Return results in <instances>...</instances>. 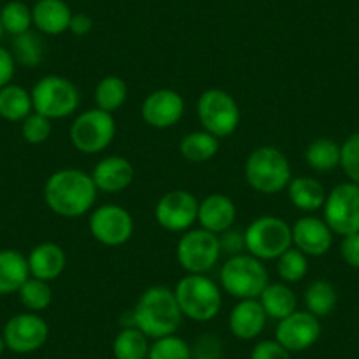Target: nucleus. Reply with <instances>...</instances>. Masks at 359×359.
I'll use <instances>...</instances> for the list:
<instances>
[{"label": "nucleus", "instance_id": "obj_21", "mask_svg": "<svg viewBox=\"0 0 359 359\" xmlns=\"http://www.w3.org/2000/svg\"><path fill=\"white\" fill-rule=\"evenodd\" d=\"M27 261H29L30 277L46 282L57 280L67 268L65 250L53 241H43L36 245L27 255Z\"/></svg>", "mask_w": 359, "mask_h": 359}, {"label": "nucleus", "instance_id": "obj_12", "mask_svg": "<svg viewBox=\"0 0 359 359\" xmlns=\"http://www.w3.org/2000/svg\"><path fill=\"white\" fill-rule=\"evenodd\" d=\"M88 231L104 247H122L133 238L134 219L127 208L109 203L90 212Z\"/></svg>", "mask_w": 359, "mask_h": 359}, {"label": "nucleus", "instance_id": "obj_46", "mask_svg": "<svg viewBox=\"0 0 359 359\" xmlns=\"http://www.w3.org/2000/svg\"><path fill=\"white\" fill-rule=\"evenodd\" d=\"M4 25H2V22H0V39H2V36H4Z\"/></svg>", "mask_w": 359, "mask_h": 359}, {"label": "nucleus", "instance_id": "obj_5", "mask_svg": "<svg viewBox=\"0 0 359 359\" xmlns=\"http://www.w3.org/2000/svg\"><path fill=\"white\" fill-rule=\"evenodd\" d=\"M268 284L269 275L264 261L248 252L231 255L220 269V287L236 299H257Z\"/></svg>", "mask_w": 359, "mask_h": 359}, {"label": "nucleus", "instance_id": "obj_10", "mask_svg": "<svg viewBox=\"0 0 359 359\" xmlns=\"http://www.w3.org/2000/svg\"><path fill=\"white\" fill-rule=\"evenodd\" d=\"M220 254L219 236L203 227L182 233L176 243V261L187 273L206 275L215 268Z\"/></svg>", "mask_w": 359, "mask_h": 359}, {"label": "nucleus", "instance_id": "obj_9", "mask_svg": "<svg viewBox=\"0 0 359 359\" xmlns=\"http://www.w3.org/2000/svg\"><path fill=\"white\" fill-rule=\"evenodd\" d=\"M116 136L115 116L99 108L85 109L71 123L72 147L85 155H95L109 148Z\"/></svg>", "mask_w": 359, "mask_h": 359}, {"label": "nucleus", "instance_id": "obj_14", "mask_svg": "<svg viewBox=\"0 0 359 359\" xmlns=\"http://www.w3.org/2000/svg\"><path fill=\"white\" fill-rule=\"evenodd\" d=\"M2 334L9 351L16 354H30L44 347L50 338V326L39 313L23 312L16 313L6 323Z\"/></svg>", "mask_w": 359, "mask_h": 359}, {"label": "nucleus", "instance_id": "obj_37", "mask_svg": "<svg viewBox=\"0 0 359 359\" xmlns=\"http://www.w3.org/2000/svg\"><path fill=\"white\" fill-rule=\"evenodd\" d=\"M53 133V120L32 111L22 122V136L29 144L46 143Z\"/></svg>", "mask_w": 359, "mask_h": 359}, {"label": "nucleus", "instance_id": "obj_3", "mask_svg": "<svg viewBox=\"0 0 359 359\" xmlns=\"http://www.w3.org/2000/svg\"><path fill=\"white\" fill-rule=\"evenodd\" d=\"M243 175L248 187L266 196L285 191L292 180L289 158L280 148L264 144L248 154L243 165Z\"/></svg>", "mask_w": 359, "mask_h": 359}, {"label": "nucleus", "instance_id": "obj_15", "mask_svg": "<svg viewBox=\"0 0 359 359\" xmlns=\"http://www.w3.org/2000/svg\"><path fill=\"white\" fill-rule=\"evenodd\" d=\"M323 333L319 317L309 310H296L285 319L278 320L275 330V340L284 345L291 354L309 351L317 344Z\"/></svg>", "mask_w": 359, "mask_h": 359}, {"label": "nucleus", "instance_id": "obj_8", "mask_svg": "<svg viewBox=\"0 0 359 359\" xmlns=\"http://www.w3.org/2000/svg\"><path fill=\"white\" fill-rule=\"evenodd\" d=\"M199 123L203 130L213 134L219 140L229 137L236 133L241 120L240 106L236 99L222 88L205 90L196 104Z\"/></svg>", "mask_w": 359, "mask_h": 359}, {"label": "nucleus", "instance_id": "obj_18", "mask_svg": "<svg viewBox=\"0 0 359 359\" xmlns=\"http://www.w3.org/2000/svg\"><path fill=\"white\" fill-rule=\"evenodd\" d=\"M134 175L136 171H134L133 162L122 155H108L101 158L90 172L97 191L106 192V194H118L129 189Z\"/></svg>", "mask_w": 359, "mask_h": 359}, {"label": "nucleus", "instance_id": "obj_7", "mask_svg": "<svg viewBox=\"0 0 359 359\" xmlns=\"http://www.w3.org/2000/svg\"><path fill=\"white\" fill-rule=\"evenodd\" d=\"M243 233L247 252L261 261H277L292 247V226L280 217H257Z\"/></svg>", "mask_w": 359, "mask_h": 359}, {"label": "nucleus", "instance_id": "obj_25", "mask_svg": "<svg viewBox=\"0 0 359 359\" xmlns=\"http://www.w3.org/2000/svg\"><path fill=\"white\" fill-rule=\"evenodd\" d=\"M257 299L259 303H261L264 313L268 316V319L282 320L298 310V298H296V292L292 291L291 285L285 284V282L268 284Z\"/></svg>", "mask_w": 359, "mask_h": 359}, {"label": "nucleus", "instance_id": "obj_28", "mask_svg": "<svg viewBox=\"0 0 359 359\" xmlns=\"http://www.w3.org/2000/svg\"><path fill=\"white\" fill-rule=\"evenodd\" d=\"M341 144L330 137H317L306 147L305 161L313 171L330 172L340 168Z\"/></svg>", "mask_w": 359, "mask_h": 359}, {"label": "nucleus", "instance_id": "obj_38", "mask_svg": "<svg viewBox=\"0 0 359 359\" xmlns=\"http://www.w3.org/2000/svg\"><path fill=\"white\" fill-rule=\"evenodd\" d=\"M340 168L348 178V182L359 185V133L351 134L341 143Z\"/></svg>", "mask_w": 359, "mask_h": 359}, {"label": "nucleus", "instance_id": "obj_13", "mask_svg": "<svg viewBox=\"0 0 359 359\" xmlns=\"http://www.w3.org/2000/svg\"><path fill=\"white\" fill-rule=\"evenodd\" d=\"M199 199L185 189H175L162 196L155 205V220L169 233H185L198 222Z\"/></svg>", "mask_w": 359, "mask_h": 359}, {"label": "nucleus", "instance_id": "obj_45", "mask_svg": "<svg viewBox=\"0 0 359 359\" xmlns=\"http://www.w3.org/2000/svg\"><path fill=\"white\" fill-rule=\"evenodd\" d=\"M6 348H8V347H6V341H4V334L0 333V355H2V352H4V351H6Z\"/></svg>", "mask_w": 359, "mask_h": 359}, {"label": "nucleus", "instance_id": "obj_23", "mask_svg": "<svg viewBox=\"0 0 359 359\" xmlns=\"http://www.w3.org/2000/svg\"><path fill=\"white\" fill-rule=\"evenodd\" d=\"M30 278L29 261L15 248L0 250V296L16 294Z\"/></svg>", "mask_w": 359, "mask_h": 359}, {"label": "nucleus", "instance_id": "obj_39", "mask_svg": "<svg viewBox=\"0 0 359 359\" xmlns=\"http://www.w3.org/2000/svg\"><path fill=\"white\" fill-rule=\"evenodd\" d=\"M250 359H291V352L277 340H261L252 347Z\"/></svg>", "mask_w": 359, "mask_h": 359}, {"label": "nucleus", "instance_id": "obj_31", "mask_svg": "<svg viewBox=\"0 0 359 359\" xmlns=\"http://www.w3.org/2000/svg\"><path fill=\"white\" fill-rule=\"evenodd\" d=\"M150 351V338L136 326H126L113 340L115 359H147Z\"/></svg>", "mask_w": 359, "mask_h": 359}, {"label": "nucleus", "instance_id": "obj_17", "mask_svg": "<svg viewBox=\"0 0 359 359\" xmlns=\"http://www.w3.org/2000/svg\"><path fill=\"white\" fill-rule=\"evenodd\" d=\"M334 233L324 219L305 215L292 226V247L302 250L306 257H323L333 247Z\"/></svg>", "mask_w": 359, "mask_h": 359}, {"label": "nucleus", "instance_id": "obj_43", "mask_svg": "<svg viewBox=\"0 0 359 359\" xmlns=\"http://www.w3.org/2000/svg\"><path fill=\"white\" fill-rule=\"evenodd\" d=\"M16 72V62L13 58L11 51L0 46V88H4L6 85L13 81Z\"/></svg>", "mask_w": 359, "mask_h": 359}, {"label": "nucleus", "instance_id": "obj_22", "mask_svg": "<svg viewBox=\"0 0 359 359\" xmlns=\"http://www.w3.org/2000/svg\"><path fill=\"white\" fill-rule=\"evenodd\" d=\"M72 11L64 0H39L32 8V25L46 36L67 32Z\"/></svg>", "mask_w": 359, "mask_h": 359}, {"label": "nucleus", "instance_id": "obj_35", "mask_svg": "<svg viewBox=\"0 0 359 359\" xmlns=\"http://www.w3.org/2000/svg\"><path fill=\"white\" fill-rule=\"evenodd\" d=\"M0 22L4 30L13 37L29 32L32 27V9L20 0H11L0 9Z\"/></svg>", "mask_w": 359, "mask_h": 359}, {"label": "nucleus", "instance_id": "obj_27", "mask_svg": "<svg viewBox=\"0 0 359 359\" xmlns=\"http://www.w3.org/2000/svg\"><path fill=\"white\" fill-rule=\"evenodd\" d=\"M32 111V95L29 90L15 83L0 88V118L22 123Z\"/></svg>", "mask_w": 359, "mask_h": 359}, {"label": "nucleus", "instance_id": "obj_29", "mask_svg": "<svg viewBox=\"0 0 359 359\" xmlns=\"http://www.w3.org/2000/svg\"><path fill=\"white\" fill-rule=\"evenodd\" d=\"M303 302H305V310L313 313L316 317H326L334 310L338 303V292L337 287L331 284L330 280L324 278H317V280L310 282L303 294Z\"/></svg>", "mask_w": 359, "mask_h": 359}, {"label": "nucleus", "instance_id": "obj_6", "mask_svg": "<svg viewBox=\"0 0 359 359\" xmlns=\"http://www.w3.org/2000/svg\"><path fill=\"white\" fill-rule=\"evenodd\" d=\"M34 111L50 120H62L74 115L81 102V94L74 81L65 76H43L30 90Z\"/></svg>", "mask_w": 359, "mask_h": 359}, {"label": "nucleus", "instance_id": "obj_36", "mask_svg": "<svg viewBox=\"0 0 359 359\" xmlns=\"http://www.w3.org/2000/svg\"><path fill=\"white\" fill-rule=\"evenodd\" d=\"M147 359H194L192 345L178 334L157 338L150 341V351Z\"/></svg>", "mask_w": 359, "mask_h": 359}, {"label": "nucleus", "instance_id": "obj_20", "mask_svg": "<svg viewBox=\"0 0 359 359\" xmlns=\"http://www.w3.org/2000/svg\"><path fill=\"white\" fill-rule=\"evenodd\" d=\"M236 217L238 208L229 196L213 192V194H208L199 201V227L217 234V236L231 229L236 222Z\"/></svg>", "mask_w": 359, "mask_h": 359}, {"label": "nucleus", "instance_id": "obj_32", "mask_svg": "<svg viewBox=\"0 0 359 359\" xmlns=\"http://www.w3.org/2000/svg\"><path fill=\"white\" fill-rule=\"evenodd\" d=\"M13 58L16 65H22L25 69H34L43 62L44 58V44L39 34L29 32L20 34L13 39Z\"/></svg>", "mask_w": 359, "mask_h": 359}, {"label": "nucleus", "instance_id": "obj_44", "mask_svg": "<svg viewBox=\"0 0 359 359\" xmlns=\"http://www.w3.org/2000/svg\"><path fill=\"white\" fill-rule=\"evenodd\" d=\"M92 27H94V20L90 18L86 13H76V15H72L71 23H69V32H72L78 37H83L90 34Z\"/></svg>", "mask_w": 359, "mask_h": 359}, {"label": "nucleus", "instance_id": "obj_11", "mask_svg": "<svg viewBox=\"0 0 359 359\" xmlns=\"http://www.w3.org/2000/svg\"><path fill=\"white\" fill-rule=\"evenodd\" d=\"M323 219L338 236L359 233V185L341 182L326 196Z\"/></svg>", "mask_w": 359, "mask_h": 359}, {"label": "nucleus", "instance_id": "obj_26", "mask_svg": "<svg viewBox=\"0 0 359 359\" xmlns=\"http://www.w3.org/2000/svg\"><path fill=\"white\" fill-rule=\"evenodd\" d=\"M220 140L213 134L206 133V130H192V133L185 134L178 144L180 155L189 162L194 164H203L208 162L219 154Z\"/></svg>", "mask_w": 359, "mask_h": 359}, {"label": "nucleus", "instance_id": "obj_1", "mask_svg": "<svg viewBox=\"0 0 359 359\" xmlns=\"http://www.w3.org/2000/svg\"><path fill=\"white\" fill-rule=\"evenodd\" d=\"M97 187L88 172L81 169H58L44 184V203L58 217L78 219L94 210Z\"/></svg>", "mask_w": 359, "mask_h": 359}, {"label": "nucleus", "instance_id": "obj_2", "mask_svg": "<svg viewBox=\"0 0 359 359\" xmlns=\"http://www.w3.org/2000/svg\"><path fill=\"white\" fill-rule=\"evenodd\" d=\"M184 319L175 291L165 285H151L141 292L130 312V326L143 331L150 340L176 334Z\"/></svg>", "mask_w": 359, "mask_h": 359}, {"label": "nucleus", "instance_id": "obj_4", "mask_svg": "<svg viewBox=\"0 0 359 359\" xmlns=\"http://www.w3.org/2000/svg\"><path fill=\"white\" fill-rule=\"evenodd\" d=\"M172 291L184 317L196 323L215 319L222 309V287L208 275L187 273Z\"/></svg>", "mask_w": 359, "mask_h": 359}, {"label": "nucleus", "instance_id": "obj_16", "mask_svg": "<svg viewBox=\"0 0 359 359\" xmlns=\"http://www.w3.org/2000/svg\"><path fill=\"white\" fill-rule=\"evenodd\" d=\"M185 115V101L172 88H158L144 97L141 104V118L154 129H171Z\"/></svg>", "mask_w": 359, "mask_h": 359}, {"label": "nucleus", "instance_id": "obj_42", "mask_svg": "<svg viewBox=\"0 0 359 359\" xmlns=\"http://www.w3.org/2000/svg\"><path fill=\"white\" fill-rule=\"evenodd\" d=\"M340 255L345 264L351 268H359V233L341 238Z\"/></svg>", "mask_w": 359, "mask_h": 359}, {"label": "nucleus", "instance_id": "obj_19", "mask_svg": "<svg viewBox=\"0 0 359 359\" xmlns=\"http://www.w3.org/2000/svg\"><path fill=\"white\" fill-rule=\"evenodd\" d=\"M266 323H268V316L262 310L259 299H240L231 309L227 327L234 338L250 341L261 337Z\"/></svg>", "mask_w": 359, "mask_h": 359}, {"label": "nucleus", "instance_id": "obj_40", "mask_svg": "<svg viewBox=\"0 0 359 359\" xmlns=\"http://www.w3.org/2000/svg\"><path fill=\"white\" fill-rule=\"evenodd\" d=\"M220 344L213 334H203L192 345V358L194 359H219Z\"/></svg>", "mask_w": 359, "mask_h": 359}, {"label": "nucleus", "instance_id": "obj_24", "mask_svg": "<svg viewBox=\"0 0 359 359\" xmlns=\"http://www.w3.org/2000/svg\"><path fill=\"white\" fill-rule=\"evenodd\" d=\"M287 198L299 212L316 213L323 210L326 201V189L312 176H296L287 185Z\"/></svg>", "mask_w": 359, "mask_h": 359}, {"label": "nucleus", "instance_id": "obj_41", "mask_svg": "<svg viewBox=\"0 0 359 359\" xmlns=\"http://www.w3.org/2000/svg\"><path fill=\"white\" fill-rule=\"evenodd\" d=\"M219 240H220V248L222 252L231 255H238V254H243L247 250L245 247V233L243 231H238V229H227L226 233L219 234Z\"/></svg>", "mask_w": 359, "mask_h": 359}, {"label": "nucleus", "instance_id": "obj_33", "mask_svg": "<svg viewBox=\"0 0 359 359\" xmlns=\"http://www.w3.org/2000/svg\"><path fill=\"white\" fill-rule=\"evenodd\" d=\"M51 282L41 280V278L30 277L25 284L16 292L20 298V303L27 309V312L39 313L50 309L53 302V291H51Z\"/></svg>", "mask_w": 359, "mask_h": 359}, {"label": "nucleus", "instance_id": "obj_34", "mask_svg": "<svg viewBox=\"0 0 359 359\" xmlns=\"http://www.w3.org/2000/svg\"><path fill=\"white\" fill-rule=\"evenodd\" d=\"M277 273L285 284H298L309 273V257L296 247H291L277 259Z\"/></svg>", "mask_w": 359, "mask_h": 359}, {"label": "nucleus", "instance_id": "obj_30", "mask_svg": "<svg viewBox=\"0 0 359 359\" xmlns=\"http://www.w3.org/2000/svg\"><path fill=\"white\" fill-rule=\"evenodd\" d=\"M127 95H129V88H127V83L123 81V78L115 74L104 76L94 90L95 108L113 115L126 104Z\"/></svg>", "mask_w": 359, "mask_h": 359}]
</instances>
